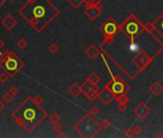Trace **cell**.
Segmentation results:
<instances>
[{
  "label": "cell",
  "mask_w": 163,
  "mask_h": 138,
  "mask_svg": "<svg viewBox=\"0 0 163 138\" xmlns=\"http://www.w3.org/2000/svg\"><path fill=\"white\" fill-rule=\"evenodd\" d=\"M85 2L86 0H68L69 5H71L74 9H78Z\"/></svg>",
  "instance_id": "obj_22"
},
{
  "label": "cell",
  "mask_w": 163,
  "mask_h": 138,
  "mask_svg": "<svg viewBox=\"0 0 163 138\" xmlns=\"http://www.w3.org/2000/svg\"><path fill=\"white\" fill-rule=\"evenodd\" d=\"M48 50H49L50 53L55 54L58 51V46H57V43H51V44H50V46L48 47Z\"/></svg>",
  "instance_id": "obj_27"
},
{
  "label": "cell",
  "mask_w": 163,
  "mask_h": 138,
  "mask_svg": "<svg viewBox=\"0 0 163 138\" xmlns=\"http://www.w3.org/2000/svg\"><path fill=\"white\" fill-rule=\"evenodd\" d=\"M112 80L109 81L107 85L109 86L110 89L112 90V92L114 93L115 97L118 96L121 93H126L129 89H130V86L128 84H126V81H124L122 78H120L119 76H114L112 75Z\"/></svg>",
  "instance_id": "obj_7"
},
{
  "label": "cell",
  "mask_w": 163,
  "mask_h": 138,
  "mask_svg": "<svg viewBox=\"0 0 163 138\" xmlns=\"http://www.w3.org/2000/svg\"><path fill=\"white\" fill-rule=\"evenodd\" d=\"M154 57H150V56L146 53L145 51L140 50L134 58H133L132 62L135 65L138 69V72L143 71L146 67H148V65L153 62Z\"/></svg>",
  "instance_id": "obj_9"
},
{
  "label": "cell",
  "mask_w": 163,
  "mask_h": 138,
  "mask_svg": "<svg viewBox=\"0 0 163 138\" xmlns=\"http://www.w3.org/2000/svg\"><path fill=\"white\" fill-rule=\"evenodd\" d=\"M115 100H117V104H128L130 102V99H129L126 93H121L118 95V96L115 97Z\"/></svg>",
  "instance_id": "obj_20"
},
{
  "label": "cell",
  "mask_w": 163,
  "mask_h": 138,
  "mask_svg": "<svg viewBox=\"0 0 163 138\" xmlns=\"http://www.w3.org/2000/svg\"><path fill=\"white\" fill-rule=\"evenodd\" d=\"M16 125L27 132H33L47 117L48 113L33 97H27L12 112Z\"/></svg>",
  "instance_id": "obj_2"
},
{
  "label": "cell",
  "mask_w": 163,
  "mask_h": 138,
  "mask_svg": "<svg viewBox=\"0 0 163 138\" xmlns=\"http://www.w3.org/2000/svg\"><path fill=\"white\" fill-rule=\"evenodd\" d=\"M85 15L89 17L92 21L96 20L102 14V5L101 2L98 1H87L85 3Z\"/></svg>",
  "instance_id": "obj_8"
},
{
  "label": "cell",
  "mask_w": 163,
  "mask_h": 138,
  "mask_svg": "<svg viewBox=\"0 0 163 138\" xmlns=\"http://www.w3.org/2000/svg\"><path fill=\"white\" fill-rule=\"evenodd\" d=\"M4 47V41L0 38V56L2 55V52H1V50H2V48Z\"/></svg>",
  "instance_id": "obj_38"
},
{
  "label": "cell",
  "mask_w": 163,
  "mask_h": 138,
  "mask_svg": "<svg viewBox=\"0 0 163 138\" xmlns=\"http://www.w3.org/2000/svg\"><path fill=\"white\" fill-rule=\"evenodd\" d=\"M98 98L100 99L101 102L104 104V105L108 106L111 104V102L115 98V96L114 95V93L112 92V90L110 89L109 86L107 84H105L104 87L100 90L99 95H98Z\"/></svg>",
  "instance_id": "obj_12"
},
{
  "label": "cell",
  "mask_w": 163,
  "mask_h": 138,
  "mask_svg": "<svg viewBox=\"0 0 163 138\" xmlns=\"http://www.w3.org/2000/svg\"><path fill=\"white\" fill-rule=\"evenodd\" d=\"M162 58H163V55H162Z\"/></svg>",
  "instance_id": "obj_42"
},
{
  "label": "cell",
  "mask_w": 163,
  "mask_h": 138,
  "mask_svg": "<svg viewBox=\"0 0 163 138\" xmlns=\"http://www.w3.org/2000/svg\"><path fill=\"white\" fill-rule=\"evenodd\" d=\"M8 1H10V2H12V1H14V0H8Z\"/></svg>",
  "instance_id": "obj_41"
},
{
  "label": "cell",
  "mask_w": 163,
  "mask_h": 138,
  "mask_svg": "<svg viewBox=\"0 0 163 138\" xmlns=\"http://www.w3.org/2000/svg\"><path fill=\"white\" fill-rule=\"evenodd\" d=\"M89 113L93 116H96L99 113V109H98L97 106H92L91 109H90V111H89Z\"/></svg>",
  "instance_id": "obj_30"
},
{
  "label": "cell",
  "mask_w": 163,
  "mask_h": 138,
  "mask_svg": "<svg viewBox=\"0 0 163 138\" xmlns=\"http://www.w3.org/2000/svg\"><path fill=\"white\" fill-rule=\"evenodd\" d=\"M87 80L89 81H91L93 84L98 85V84H99V81H100V78L97 74H96V73H91V74L89 75V77L87 78Z\"/></svg>",
  "instance_id": "obj_21"
},
{
  "label": "cell",
  "mask_w": 163,
  "mask_h": 138,
  "mask_svg": "<svg viewBox=\"0 0 163 138\" xmlns=\"http://www.w3.org/2000/svg\"><path fill=\"white\" fill-rule=\"evenodd\" d=\"M149 89L154 97L160 96L161 93H163V85L161 83H159V81H154V83L150 85Z\"/></svg>",
  "instance_id": "obj_15"
},
{
  "label": "cell",
  "mask_w": 163,
  "mask_h": 138,
  "mask_svg": "<svg viewBox=\"0 0 163 138\" xmlns=\"http://www.w3.org/2000/svg\"><path fill=\"white\" fill-rule=\"evenodd\" d=\"M4 107H5V103L3 100H0V112L4 109Z\"/></svg>",
  "instance_id": "obj_37"
},
{
  "label": "cell",
  "mask_w": 163,
  "mask_h": 138,
  "mask_svg": "<svg viewBox=\"0 0 163 138\" xmlns=\"http://www.w3.org/2000/svg\"><path fill=\"white\" fill-rule=\"evenodd\" d=\"M49 119L53 124H55V123H59L61 117H60V115L57 113V112H53V113L49 116Z\"/></svg>",
  "instance_id": "obj_25"
},
{
  "label": "cell",
  "mask_w": 163,
  "mask_h": 138,
  "mask_svg": "<svg viewBox=\"0 0 163 138\" xmlns=\"http://www.w3.org/2000/svg\"><path fill=\"white\" fill-rule=\"evenodd\" d=\"M74 131L83 138H92L96 136L102 129V126L90 113L84 115L74 127Z\"/></svg>",
  "instance_id": "obj_3"
},
{
  "label": "cell",
  "mask_w": 163,
  "mask_h": 138,
  "mask_svg": "<svg viewBox=\"0 0 163 138\" xmlns=\"http://www.w3.org/2000/svg\"><path fill=\"white\" fill-rule=\"evenodd\" d=\"M154 23L156 25V27L159 30L160 33L163 34V12H161V14L156 17V19L154 21Z\"/></svg>",
  "instance_id": "obj_19"
},
{
  "label": "cell",
  "mask_w": 163,
  "mask_h": 138,
  "mask_svg": "<svg viewBox=\"0 0 163 138\" xmlns=\"http://www.w3.org/2000/svg\"><path fill=\"white\" fill-rule=\"evenodd\" d=\"M98 30L104 37V43L110 45L114 42V36L119 32V25L113 17H108L99 26Z\"/></svg>",
  "instance_id": "obj_6"
},
{
  "label": "cell",
  "mask_w": 163,
  "mask_h": 138,
  "mask_svg": "<svg viewBox=\"0 0 163 138\" xmlns=\"http://www.w3.org/2000/svg\"><path fill=\"white\" fill-rule=\"evenodd\" d=\"M68 92L70 93V95L72 98H76L80 93H82L81 85H79L77 83H72L70 86H69Z\"/></svg>",
  "instance_id": "obj_16"
},
{
  "label": "cell",
  "mask_w": 163,
  "mask_h": 138,
  "mask_svg": "<svg viewBox=\"0 0 163 138\" xmlns=\"http://www.w3.org/2000/svg\"><path fill=\"white\" fill-rule=\"evenodd\" d=\"M144 31L150 34L156 40L161 46V49H163V34L160 33V31L158 30L154 22H147L144 24Z\"/></svg>",
  "instance_id": "obj_10"
},
{
  "label": "cell",
  "mask_w": 163,
  "mask_h": 138,
  "mask_svg": "<svg viewBox=\"0 0 163 138\" xmlns=\"http://www.w3.org/2000/svg\"><path fill=\"white\" fill-rule=\"evenodd\" d=\"M151 112L152 110L150 109V106H148V105H146L143 102H140L134 109L135 115L140 120H144L146 117H148L151 114Z\"/></svg>",
  "instance_id": "obj_11"
},
{
  "label": "cell",
  "mask_w": 163,
  "mask_h": 138,
  "mask_svg": "<svg viewBox=\"0 0 163 138\" xmlns=\"http://www.w3.org/2000/svg\"><path fill=\"white\" fill-rule=\"evenodd\" d=\"M10 79V76H9L7 73L3 72L0 74V84H6L7 81Z\"/></svg>",
  "instance_id": "obj_26"
},
{
  "label": "cell",
  "mask_w": 163,
  "mask_h": 138,
  "mask_svg": "<svg viewBox=\"0 0 163 138\" xmlns=\"http://www.w3.org/2000/svg\"><path fill=\"white\" fill-rule=\"evenodd\" d=\"M99 92H100L99 87H96V88H94V89L91 90V91L88 92L87 94H85V96L88 98V100H89L90 102H93V101H96V99L98 98V95H99Z\"/></svg>",
  "instance_id": "obj_18"
},
{
  "label": "cell",
  "mask_w": 163,
  "mask_h": 138,
  "mask_svg": "<svg viewBox=\"0 0 163 138\" xmlns=\"http://www.w3.org/2000/svg\"><path fill=\"white\" fill-rule=\"evenodd\" d=\"M9 92L12 95H14V96H15V95L18 93V88H17L16 86H12V87H10V89H9Z\"/></svg>",
  "instance_id": "obj_34"
},
{
  "label": "cell",
  "mask_w": 163,
  "mask_h": 138,
  "mask_svg": "<svg viewBox=\"0 0 163 138\" xmlns=\"http://www.w3.org/2000/svg\"><path fill=\"white\" fill-rule=\"evenodd\" d=\"M98 87V85H96V84H93L91 81H89L88 80H86L84 83L81 84V90H82V93L85 95L87 94L88 92H90L91 90L94 89Z\"/></svg>",
  "instance_id": "obj_17"
},
{
  "label": "cell",
  "mask_w": 163,
  "mask_h": 138,
  "mask_svg": "<svg viewBox=\"0 0 163 138\" xmlns=\"http://www.w3.org/2000/svg\"><path fill=\"white\" fill-rule=\"evenodd\" d=\"M57 138H66L67 137V134L64 131H60V132L57 133Z\"/></svg>",
  "instance_id": "obj_36"
},
{
  "label": "cell",
  "mask_w": 163,
  "mask_h": 138,
  "mask_svg": "<svg viewBox=\"0 0 163 138\" xmlns=\"http://www.w3.org/2000/svg\"><path fill=\"white\" fill-rule=\"evenodd\" d=\"M24 65L23 60L12 51H5L0 56V68L10 77H14Z\"/></svg>",
  "instance_id": "obj_4"
},
{
  "label": "cell",
  "mask_w": 163,
  "mask_h": 138,
  "mask_svg": "<svg viewBox=\"0 0 163 138\" xmlns=\"http://www.w3.org/2000/svg\"><path fill=\"white\" fill-rule=\"evenodd\" d=\"M100 125L102 126V128H108L111 126V121L109 119H103L101 121Z\"/></svg>",
  "instance_id": "obj_31"
},
{
  "label": "cell",
  "mask_w": 163,
  "mask_h": 138,
  "mask_svg": "<svg viewBox=\"0 0 163 138\" xmlns=\"http://www.w3.org/2000/svg\"><path fill=\"white\" fill-rule=\"evenodd\" d=\"M156 137H163V133H161V132L157 133V134L156 135Z\"/></svg>",
  "instance_id": "obj_40"
},
{
  "label": "cell",
  "mask_w": 163,
  "mask_h": 138,
  "mask_svg": "<svg viewBox=\"0 0 163 138\" xmlns=\"http://www.w3.org/2000/svg\"><path fill=\"white\" fill-rule=\"evenodd\" d=\"M59 12V9L50 0H26L18 10V14L37 33H41Z\"/></svg>",
  "instance_id": "obj_1"
},
{
  "label": "cell",
  "mask_w": 163,
  "mask_h": 138,
  "mask_svg": "<svg viewBox=\"0 0 163 138\" xmlns=\"http://www.w3.org/2000/svg\"><path fill=\"white\" fill-rule=\"evenodd\" d=\"M119 32H121L131 41H134L144 32V24L141 23L135 14L132 12L119 24Z\"/></svg>",
  "instance_id": "obj_5"
},
{
  "label": "cell",
  "mask_w": 163,
  "mask_h": 138,
  "mask_svg": "<svg viewBox=\"0 0 163 138\" xmlns=\"http://www.w3.org/2000/svg\"><path fill=\"white\" fill-rule=\"evenodd\" d=\"M84 54L86 55V57H88L90 59H96L98 56L100 55V50L98 49L96 45L91 44L84 51Z\"/></svg>",
  "instance_id": "obj_14"
},
{
  "label": "cell",
  "mask_w": 163,
  "mask_h": 138,
  "mask_svg": "<svg viewBox=\"0 0 163 138\" xmlns=\"http://www.w3.org/2000/svg\"><path fill=\"white\" fill-rule=\"evenodd\" d=\"M1 24H2L3 27L7 30V31H11V30H12L16 26L17 20L14 18V16H12L11 15H7L1 20Z\"/></svg>",
  "instance_id": "obj_13"
},
{
  "label": "cell",
  "mask_w": 163,
  "mask_h": 138,
  "mask_svg": "<svg viewBox=\"0 0 163 138\" xmlns=\"http://www.w3.org/2000/svg\"><path fill=\"white\" fill-rule=\"evenodd\" d=\"M16 46L18 47V48L20 49V50H24L26 47L28 46V41L25 40L24 37H21V38H19L18 40H17V42H16Z\"/></svg>",
  "instance_id": "obj_24"
},
{
  "label": "cell",
  "mask_w": 163,
  "mask_h": 138,
  "mask_svg": "<svg viewBox=\"0 0 163 138\" xmlns=\"http://www.w3.org/2000/svg\"><path fill=\"white\" fill-rule=\"evenodd\" d=\"M123 134H124V136H126V137H132V136H134L133 128H126V129H124Z\"/></svg>",
  "instance_id": "obj_32"
},
{
  "label": "cell",
  "mask_w": 163,
  "mask_h": 138,
  "mask_svg": "<svg viewBox=\"0 0 163 138\" xmlns=\"http://www.w3.org/2000/svg\"><path fill=\"white\" fill-rule=\"evenodd\" d=\"M33 99H34V101H35L37 104H39V105H41V104L43 103V98H42L41 95H36Z\"/></svg>",
  "instance_id": "obj_35"
},
{
  "label": "cell",
  "mask_w": 163,
  "mask_h": 138,
  "mask_svg": "<svg viewBox=\"0 0 163 138\" xmlns=\"http://www.w3.org/2000/svg\"><path fill=\"white\" fill-rule=\"evenodd\" d=\"M14 95H12L10 92H6L5 94L2 96V100L4 101V103L7 104V105H9V104H11L12 101H14Z\"/></svg>",
  "instance_id": "obj_23"
},
{
  "label": "cell",
  "mask_w": 163,
  "mask_h": 138,
  "mask_svg": "<svg viewBox=\"0 0 163 138\" xmlns=\"http://www.w3.org/2000/svg\"><path fill=\"white\" fill-rule=\"evenodd\" d=\"M7 1V0H0V8H1L4 4H5V2Z\"/></svg>",
  "instance_id": "obj_39"
},
{
  "label": "cell",
  "mask_w": 163,
  "mask_h": 138,
  "mask_svg": "<svg viewBox=\"0 0 163 138\" xmlns=\"http://www.w3.org/2000/svg\"><path fill=\"white\" fill-rule=\"evenodd\" d=\"M117 109L119 111H125L127 109V104H117Z\"/></svg>",
  "instance_id": "obj_33"
},
{
  "label": "cell",
  "mask_w": 163,
  "mask_h": 138,
  "mask_svg": "<svg viewBox=\"0 0 163 138\" xmlns=\"http://www.w3.org/2000/svg\"><path fill=\"white\" fill-rule=\"evenodd\" d=\"M142 128L138 125H135V126L133 128V132H134V135H139L141 132H142Z\"/></svg>",
  "instance_id": "obj_28"
},
{
  "label": "cell",
  "mask_w": 163,
  "mask_h": 138,
  "mask_svg": "<svg viewBox=\"0 0 163 138\" xmlns=\"http://www.w3.org/2000/svg\"><path fill=\"white\" fill-rule=\"evenodd\" d=\"M53 129H54V131L55 133H58V132H60V131H62L63 128H62V126H61L60 124L55 123V124H54Z\"/></svg>",
  "instance_id": "obj_29"
}]
</instances>
